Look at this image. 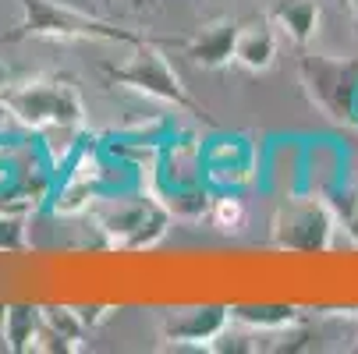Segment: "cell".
<instances>
[{
	"label": "cell",
	"instance_id": "obj_1",
	"mask_svg": "<svg viewBox=\"0 0 358 354\" xmlns=\"http://www.w3.org/2000/svg\"><path fill=\"white\" fill-rule=\"evenodd\" d=\"M0 103L4 110L32 128V131H50V128H82L85 124V103L78 89L68 78H29V82H8L0 89Z\"/></svg>",
	"mask_w": 358,
	"mask_h": 354
},
{
	"label": "cell",
	"instance_id": "obj_4",
	"mask_svg": "<svg viewBox=\"0 0 358 354\" xmlns=\"http://www.w3.org/2000/svg\"><path fill=\"white\" fill-rule=\"evenodd\" d=\"M18 8H22V22L8 36L11 43H22V39H99V43H124V46L142 43L135 32L78 15L64 4H54V0H18Z\"/></svg>",
	"mask_w": 358,
	"mask_h": 354
},
{
	"label": "cell",
	"instance_id": "obj_6",
	"mask_svg": "<svg viewBox=\"0 0 358 354\" xmlns=\"http://www.w3.org/2000/svg\"><path fill=\"white\" fill-rule=\"evenodd\" d=\"M334 234V216L323 202H287L273 216V244L291 251H323Z\"/></svg>",
	"mask_w": 358,
	"mask_h": 354
},
{
	"label": "cell",
	"instance_id": "obj_17",
	"mask_svg": "<svg viewBox=\"0 0 358 354\" xmlns=\"http://www.w3.org/2000/svg\"><path fill=\"white\" fill-rule=\"evenodd\" d=\"M348 8H351V15H355V22H358V0H348Z\"/></svg>",
	"mask_w": 358,
	"mask_h": 354
},
{
	"label": "cell",
	"instance_id": "obj_5",
	"mask_svg": "<svg viewBox=\"0 0 358 354\" xmlns=\"http://www.w3.org/2000/svg\"><path fill=\"white\" fill-rule=\"evenodd\" d=\"M298 75L309 103L320 107L330 121L355 128L358 103V61L355 57H327V54H301Z\"/></svg>",
	"mask_w": 358,
	"mask_h": 354
},
{
	"label": "cell",
	"instance_id": "obj_11",
	"mask_svg": "<svg viewBox=\"0 0 358 354\" xmlns=\"http://www.w3.org/2000/svg\"><path fill=\"white\" fill-rule=\"evenodd\" d=\"M270 22L291 43L309 46L320 32V4L316 0H280V4L270 11Z\"/></svg>",
	"mask_w": 358,
	"mask_h": 354
},
{
	"label": "cell",
	"instance_id": "obj_16",
	"mask_svg": "<svg viewBox=\"0 0 358 354\" xmlns=\"http://www.w3.org/2000/svg\"><path fill=\"white\" fill-rule=\"evenodd\" d=\"M25 248V216L0 213V251H18Z\"/></svg>",
	"mask_w": 358,
	"mask_h": 354
},
{
	"label": "cell",
	"instance_id": "obj_13",
	"mask_svg": "<svg viewBox=\"0 0 358 354\" xmlns=\"http://www.w3.org/2000/svg\"><path fill=\"white\" fill-rule=\"evenodd\" d=\"M43 330V309L32 305H11L0 316V337L11 351H36V337Z\"/></svg>",
	"mask_w": 358,
	"mask_h": 354
},
{
	"label": "cell",
	"instance_id": "obj_10",
	"mask_svg": "<svg viewBox=\"0 0 358 354\" xmlns=\"http://www.w3.org/2000/svg\"><path fill=\"white\" fill-rule=\"evenodd\" d=\"M157 177H160V188L206 181V160H202V145H199L195 138H181V142L160 149Z\"/></svg>",
	"mask_w": 358,
	"mask_h": 354
},
{
	"label": "cell",
	"instance_id": "obj_12",
	"mask_svg": "<svg viewBox=\"0 0 358 354\" xmlns=\"http://www.w3.org/2000/svg\"><path fill=\"white\" fill-rule=\"evenodd\" d=\"M157 198L164 202V209L174 220H202V216H210V206H213V195H210V184L206 181L160 188Z\"/></svg>",
	"mask_w": 358,
	"mask_h": 354
},
{
	"label": "cell",
	"instance_id": "obj_9",
	"mask_svg": "<svg viewBox=\"0 0 358 354\" xmlns=\"http://www.w3.org/2000/svg\"><path fill=\"white\" fill-rule=\"evenodd\" d=\"M273 61H277V25L270 22V15L241 25L238 43H234V64L259 75V71H270Z\"/></svg>",
	"mask_w": 358,
	"mask_h": 354
},
{
	"label": "cell",
	"instance_id": "obj_3",
	"mask_svg": "<svg viewBox=\"0 0 358 354\" xmlns=\"http://www.w3.org/2000/svg\"><path fill=\"white\" fill-rule=\"evenodd\" d=\"M103 75L110 78V85H124L135 89L157 103H167L174 110H185L192 117H199L202 124H213V117L206 114V107L195 103L188 96V89L181 85V78L174 75V68L167 64V57L157 46H149L145 39L135 46V57H128L124 64H103Z\"/></svg>",
	"mask_w": 358,
	"mask_h": 354
},
{
	"label": "cell",
	"instance_id": "obj_8",
	"mask_svg": "<svg viewBox=\"0 0 358 354\" xmlns=\"http://www.w3.org/2000/svg\"><path fill=\"white\" fill-rule=\"evenodd\" d=\"M238 22L231 15L210 18L202 22L181 46H185V57H192L199 68H224L234 64V43H238Z\"/></svg>",
	"mask_w": 358,
	"mask_h": 354
},
{
	"label": "cell",
	"instance_id": "obj_19",
	"mask_svg": "<svg viewBox=\"0 0 358 354\" xmlns=\"http://www.w3.org/2000/svg\"><path fill=\"white\" fill-rule=\"evenodd\" d=\"M355 351H358V344H355Z\"/></svg>",
	"mask_w": 358,
	"mask_h": 354
},
{
	"label": "cell",
	"instance_id": "obj_14",
	"mask_svg": "<svg viewBox=\"0 0 358 354\" xmlns=\"http://www.w3.org/2000/svg\"><path fill=\"white\" fill-rule=\"evenodd\" d=\"M231 323H241L255 333H280L298 326V309L294 305H234Z\"/></svg>",
	"mask_w": 358,
	"mask_h": 354
},
{
	"label": "cell",
	"instance_id": "obj_18",
	"mask_svg": "<svg viewBox=\"0 0 358 354\" xmlns=\"http://www.w3.org/2000/svg\"><path fill=\"white\" fill-rule=\"evenodd\" d=\"M8 85V75H4V68H0V89H4Z\"/></svg>",
	"mask_w": 358,
	"mask_h": 354
},
{
	"label": "cell",
	"instance_id": "obj_2",
	"mask_svg": "<svg viewBox=\"0 0 358 354\" xmlns=\"http://www.w3.org/2000/svg\"><path fill=\"white\" fill-rule=\"evenodd\" d=\"M92 216H96L99 234L117 248H152L167 234V223H171L164 202L135 188L99 195Z\"/></svg>",
	"mask_w": 358,
	"mask_h": 354
},
{
	"label": "cell",
	"instance_id": "obj_15",
	"mask_svg": "<svg viewBox=\"0 0 358 354\" xmlns=\"http://www.w3.org/2000/svg\"><path fill=\"white\" fill-rule=\"evenodd\" d=\"M210 220L227 230V234H238L245 227V202L234 195V191H224L220 198H213V206H210Z\"/></svg>",
	"mask_w": 358,
	"mask_h": 354
},
{
	"label": "cell",
	"instance_id": "obj_7",
	"mask_svg": "<svg viewBox=\"0 0 358 354\" xmlns=\"http://www.w3.org/2000/svg\"><path fill=\"white\" fill-rule=\"evenodd\" d=\"M231 326V309L224 305H195V309H178L167 312L160 323V337L167 344H188V347H213V340Z\"/></svg>",
	"mask_w": 358,
	"mask_h": 354
}]
</instances>
